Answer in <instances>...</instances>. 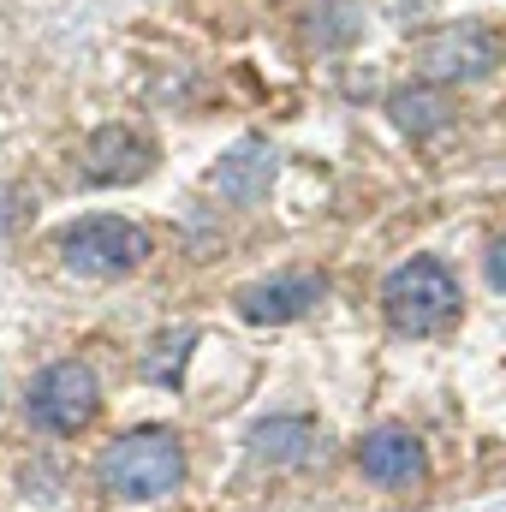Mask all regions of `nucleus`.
Listing matches in <instances>:
<instances>
[{
	"label": "nucleus",
	"mask_w": 506,
	"mask_h": 512,
	"mask_svg": "<svg viewBox=\"0 0 506 512\" xmlns=\"http://www.w3.org/2000/svg\"><path fill=\"white\" fill-rule=\"evenodd\" d=\"M96 483H102L108 501H137V507L167 501L185 483V447H179L173 429H131V435L102 447Z\"/></svg>",
	"instance_id": "1"
},
{
	"label": "nucleus",
	"mask_w": 506,
	"mask_h": 512,
	"mask_svg": "<svg viewBox=\"0 0 506 512\" xmlns=\"http://www.w3.org/2000/svg\"><path fill=\"white\" fill-rule=\"evenodd\" d=\"M459 280H453V268L447 262H435V256H417V262H405V268H393L387 280H381V316L399 328V334H411V340H423V334H441L453 316H459Z\"/></svg>",
	"instance_id": "2"
},
{
	"label": "nucleus",
	"mask_w": 506,
	"mask_h": 512,
	"mask_svg": "<svg viewBox=\"0 0 506 512\" xmlns=\"http://www.w3.org/2000/svg\"><path fill=\"white\" fill-rule=\"evenodd\" d=\"M60 256L72 274H90V280H120L131 274L143 256H149V233L137 221L120 215H84L60 233Z\"/></svg>",
	"instance_id": "3"
},
{
	"label": "nucleus",
	"mask_w": 506,
	"mask_h": 512,
	"mask_svg": "<svg viewBox=\"0 0 506 512\" xmlns=\"http://www.w3.org/2000/svg\"><path fill=\"white\" fill-rule=\"evenodd\" d=\"M102 411V387H96V370L90 364H48L36 387H30V417H36V429H48V435H78V429H90V417Z\"/></svg>",
	"instance_id": "4"
},
{
	"label": "nucleus",
	"mask_w": 506,
	"mask_h": 512,
	"mask_svg": "<svg viewBox=\"0 0 506 512\" xmlns=\"http://www.w3.org/2000/svg\"><path fill=\"white\" fill-rule=\"evenodd\" d=\"M417 66L435 84H477V78H489L501 66V42L483 24H447L417 48Z\"/></svg>",
	"instance_id": "5"
},
{
	"label": "nucleus",
	"mask_w": 506,
	"mask_h": 512,
	"mask_svg": "<svg viewBox=\"0 0 506 512\" xmlns=\"http://www.w3.org/2000/svg\"><path fill=\"white\" fill-rule=\"evenodd\" d=\"M328 280L310 274V268H292V274H274V280H256L239 292V316L245 322H298L310 304H322Z\"/></svg>",
	"instance_id": "6"
},
{
	"label": "nucleus",
	"mask_w": 506,
	"mask_h": 512,
	"mask_svg": "<svg viewBox=\"0 0 506 512\" xmlns=\"http://www.w3.org/2000/svg\"><path fill=\"white\" fill-rule=\"evenodd\" d=\"M155 167V143L131 126H102L84 149V179L90 185H131Z\"/></svg>",
	"instance_id": "7"
},
{
	"label": "nucleus",
	"mask_w": 506,
	"mask_h": 512,
	"mask_svg": "<svg viewBox=\"0 0 506 512\" xmlns=\"http://www.w3.org/2000/svg\"><path fill=\"white\" fill-rule=\"evenodd\" d=\"M358 465L381 489H411V483H423V441L411 429H399V423H381V429L364 435Z\"/></svg>",
	"instance_id": "8"
},
{
	"label": "nucleus",
	"mask_w": 506,
	"mask_h": 512,
	"mask_svg": "<svg viewBox=\"0 0 506 512\" xmlns=\"http://www.w3.org/2000/svg\"><path fill=\"white\" fill-rule=\"evenodd\" d=\"M274 161H280V155H274L262 137H245V143H233V149L221 155V167L209 173V185H215L227 203H245V209H251V203L268 197V185H274Z\"/></svg>",
	"instance_id": "9"
},
{
	"label": "nucleus",
	"mask_w": 506,
	"mask_h": 512,
	"mask_svg": "<svg viewBox=\"0 0 506 512\" xmlns=\"http://www.w3.org/2000/svg\"><path fill=\"white\" fill-rule=\"evenodd\" d=\"M316 447H322V435H316L310 417H268V423H256L251 429V459L256 465H280V471H292V465H310Z\"/></svg>",
	"instance_id": "10"
},
{
	"label": "nucleus",
	"mask_w": 506,
	"mask_h": 512,
	"mask_svg": "<svg viewBox=\"0 0 506 512\" xmlns=\"http://www.w3.org/2000/svg\"><path fill=\"white\" fill-rule=\"evenodd\" d=\"M358 30H364V18H358L352 0H316L304 12V36L316 48H346V42H358Z\"/></svg>",
	"instance_id": "11"
},
{
	"label": "nucleus",
	"mask_w": 506,
	"mask_h": 512,
	"mask_svg": "<svg viewBox=\"0 0 506 512\" xmlns=\"http://www.w3.org/2000/svg\"><path fill=\"white\" fill-rule=\"evenodd\" d=\"M387 114H393V126L411 131V137H429V131L447 126V102L435 90H399V96H387Z\"/></svg>",
	"instance_id": "12"
},
{
	"label": "nucleus",
	"mask_w": 506,
	"mask_h": 512,
	"mask_svg": "<svg viewBox=\"0 0 506 512\" xmlns=\"http://www.w3.org/2000/svg\"><path fill=\"white\" fill-rule=\"evenodd\" d=\"M191 346H197V334H191V328H179V334L155 340V352L143 358V382L173 387V382H179V370H185V352H191Z\"/></svg>",
	"instance_id": "13"
},
{
	"label": "nucleus",
	"mask_w": 506,
	"mask_h": 512,
	"mask_svg": "<svg viewBox=\"0 0 506 512\" xmlns=\"http://www.w3.org/2000/svg\"><path fill=\"white\" fill-rule=\"evenodd\" d=\"M489 286H501V239L489 245Z\"/></svg>",
	"instance_id": "14"
}]
</instances>
